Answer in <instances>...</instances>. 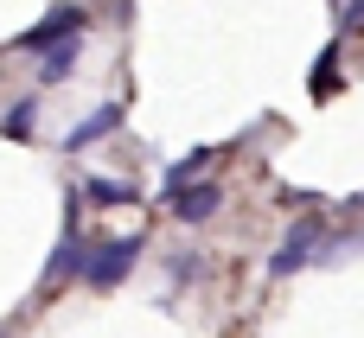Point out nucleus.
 Masks as SVG:
<instances>
[{"mask_svg":"<svg viewBox=\"0 0 364 338\" xmlns=\"http://www.w3.org/2000/svg\"><path fill=\"white\" fill-rule=\"evenodd\" d=\"M346 32H364V0H352V6H346Z\"/></svg>","mask_w":364,"mask_h":338,"instance_id":"f8f14e48","label":"nucleus"},{"mask_svg":"<svg viewBox=\"0 0 364 338\" xmlns=\"http://www.w3.org/2000/svg\"><path fill=\"white\" fill-rule=\"evenodd\" d=\"M218 205H224V192H218V179H211V185H192V192H179V198H173V211H179V224H205V217H218Z\"/></svg>","mask_w":364,"mask_h":338,"instance_id":"423d86ee","label":"nucleus"},{"mask_svg":"<svg viewBox=\"0 0 364 338\" xmlns=\"http://www.w3.org/2000/svg\"><path fill=\"white\" fill-rule=\"evenodd\" d=\"M83 262H90V256H83V236L64 230V243H58L51 262H45V288H64V275H83Z\"/></svg>","mask_w":364,"mask_h":338,"instance_id":"20e7f679","label":"nucleus"},{"mask_svg":"<svg viewBox=\"0 0 364 338\" xmlns=\"http://www.w3.org/2000/svg\"><path fill=\"white\" fill-rule=\"evenodd\" d=\"M134 256H141V236H122V243H102L90 262H83V281L90 288H115L128 268H134Z\"/></svg>","mask_w":364,"mask_h":338,"instance_id":"f03ea898","label":"nucleus"},{"mask_svg":"<svg viewBox=\"0 0 364 338\" xmlns=\"http://www.w3.org/2000/svg\"><path fill=\"white\" fill-rule=\"evenodd\" d=\"M115 121H122V109H115V102H102L96 115H83V128H70V134H64V153H83V147H96V141H102Z\"/></svg>","mask_w":364,"mask_h":338,"instance_id":"39448f33","label":"nucleus"},{"mask_svg":"<svg viewBox=\"0 0 364 338\" xmlns=\"http://www.w3.org/2000/svg\"><path fill=\"white\" fill-rule=\"evenodd\" d=\"M70 64H77V32H70V38H58V45H45L38 77H45V83H64V77H70Z\"/></svg>","mask_w":364,"mask_h":338,"instance_id":"0eeeda50","label":"nucleus"},{"mask_svg":"<svg viewBox=\"0 0 364 338\" xmlns=\"http://www.w3.org/2000/svg\"><path fill=\"white\" fill-rule=\"evenodd\" d=\"M320 249V217H301V224H288V236H282V249L269 256V281H288L307 256Z\"/></svg>","mask_w":364,"mask_h":338,"instance_id":"f257e3e1","label":"nucleus"},{"mask_svg":"<svg viewBox=\"0 0 364 338\" xmlns=\"http://www.w3.org/2000/svg\"><path fill=\"white\" fill-rule=\"evenodd\" d=\"M70 32H83V6H58V13H45L32 32H19V51H45V45H58V38H70Z\"/></svg>","mask_w":364,"mask_h":338,"instance_id":"7ed1b4c3","label":"nucleus"},{"mask_svg":"<svg viewBox=\"0 0 364 338\" xmlns=\"http://www.w3.org/2000/svg\"><path fill=\"white\" fill-rule=\"evenodd\" d=\"M6 134H13V141H26V134H32V102H19V109L6 115Z\"/></svg>","mask_w":364,"mask_h":338,"instance_id":"9d476101","label":"nucleus"},{"mask_svg":"<svg viewBox=\"0 0 364 338\" xmlns=\"http://www.w3.org/2000/svg\"><path fill=\"white\" fill-rule=\"evenodd\" d=\"M90 198H96V205H122L128 192H122V185H109V179H90Z\"/></svg>","mask_w":364,"mask_h":338,"instance_id":"9b49d317","label":"nucleus"},{"mask_svg":"<svg viewBox=\"0 0 364 338\" xmlns=\"http://www.w3.org/2000/svg\"><path fill=\"white\" fill-rule=\"evenodd\" d=\"M205 160H211V147H192V153H186V160H179V166L166 173V198H179V192H186V179H192V173H198Z\"/></svg>","mask_w":364,"mask_h":338,"instance_id":"6e6552de","label":"nucleus"},{"mask_svg":"<svg viewBox=\"0 0 364 338\" xmlns=\"http://www.w3.org/2000/svg\"><path fill=\"white\" fill-rule=\"evenodd\" d=\"M333 89H339V45L320 51V64H314V96H333Z\"/></svg>","mask_w":364,"mask_h":338,"instance_id":"1a4fd4ad","label":"nucleus"}]
</instances>
